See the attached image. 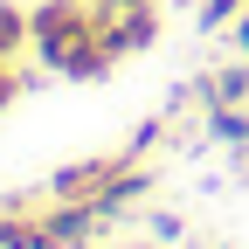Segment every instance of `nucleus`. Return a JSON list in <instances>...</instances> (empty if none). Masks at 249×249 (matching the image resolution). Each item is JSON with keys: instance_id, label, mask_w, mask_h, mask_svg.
<instances>
[{"instance_id": "1", "label": "nucleus", "mask_w": 249, "mask_h": 249, "mask_svg": "<svg viewBox=\"0 0 249 249\" xmlns=\"http://www.w3.org/2000/svg\"><path fill=\"white\" fill-rule=\"evenodd\" d=\"M28 55L62 83H104L118 70V55L97 42L90 0H42V7H28Z\"/></svg>"}, {"instance_id": "2", "label": "nucleus", "mask_w": 249, "mask_h": 249, "mask_svg": "<svg viewBox=\"0 0 249 249\" xmlns=\"http://www.w3.org/2000/svg\"><path fill=\"white\" fill-rule=\"evenodd\" d=\"M90 21H97V42L124 62V55H145L160 42V7L152 0H90Z\"/></svg>"}, {"instance_id": "3", "label": "nucleus", "mask_w": 249, "mask_h": 249, "mask_svg": "<svg viewBox=\"0 0 249 249\" xmlns=\"http://www.w3.org/2000/svg\"><path fill=\"white\" fill-rule=\"evenodd\" d=\"M42 235H49V249H90L104 235V208L97 201H55L42 214Z\"/></svg>"}, {"instance_id": "4", "label": "nucleus", "mask_w": 249, "mask_h": 249, "mask_svg": "<svg viewBox=\"0 0 249 249\" xmlns=\"http://www.w3.org/2000/svg\"><path fill=\"white\" fill-rule=\"evenodd\" d=\"M118 173V152H90V160H70L49 173V201H97V187Z\"/></svg>"}, {"instance_id": "5", "label": "nucleus", "mask_w": 249, "mask_h": 249, "mask_svg": "<svg viewBox=\"0 0 249 249\" xmlns=\"http://www.w3.org/2000/svg\"><path fill=\"white\" fill-rule=\"evenodd\" d=\"M145 187H152V173L139 166V160H118V173L97 187V208H104V222H118V214H132L139 201H145Z\"/></svg>"}, {"instance_id": "6", "label": "nucleus", "mask_w": 249, "mask_h": 249, "mask_svg": "<svg viewBox=\"0 0 249 249\" xmlns=\"http://www.w3.org/2000/svg\"><path fill=\"white\" fill-rule=\"evenodd\" d=\"M194 83H201V104H249V55L222 62V70H208Z\"/></svg>"}, {"instance_id": "7", "label": "nucleus", "mask_w": 249, "mask_h": 249, "mask_svg": "<svg viewBox=\"0 0 249 249\" xmlns=\"http://www.w3.org/2000/svg\"><path fill=\"white\" fill-rule=\"evenodd\" d=\"M201 124H208V139H214V145L249 152V104H201Z\"/></svg>"}, {"instance_id": "8", "label": "nucleus", "mask_w": 249, "mask_h": 249, "mask_svg": "<svg viewBox=\"0 0 249 249\" xmlns=\"http://www.w3.org/2000/svg\"><path fill=\"white\" fill-rule=\"evenodd\" d=\"M28 55V7L0 0V62H21Z\"/></svg>"}, {"instance_id": "9", "label": "nucleus", "mask_w": 249, "mask_h": 249, "mask_svg": "<svg viewBox=\"0 0 249 249\" xmlns=\"http://www.w3.org/2000/svg\"><path fill=\"white\" fill-rule=\"evenodd\" d=\"M0 249H49V235H42V222H28V214L0 208Z\"/></svg>"}, {"instance_id": "10", "label": "nucleus", "mask_w": 249, "mask_h": 249, "mask_svg": "<svg viewBox=\"0 0 249 249\" xmlns=\"http://www.w3.org/2000/svg\"><path fill=\"white\" fill-rule=\"evenodd\" d=\"M242 7H249V0H194V28H201V35H222Z\"/></svg>"}, {"instance_id": "11", "label": "nucleus", "mask_w": 249, "mask_h": 249, "mask_svg": "<svg viewBox=\"0 0 249 249\" xmlns=\"http://www.w3.org/2000/svg\"><path fill=\"white\" fill-rule=\"evenodd\" d=\"M160 132H166V118H139V124H132V139H124V152H118V160H145V152L160 145Z\"/></svg>"}, {"instance_id": "12", "label": "nucleus", "mask_w": 249, "mask_h": 249, "mask_svg": "<svg viewBox=\"0 0 249 249\" xmlns=\"http://www.w3.org/2000/svg\"><path fill=\"white\" fill-rule=\"evenodd\" d=\"M145 229H152V242H180V235H187V222H180L173 208H152V214H145Z\"/></svg>"}, {"instance_id": "13", "label": "nucleus", "mask_w": 249, "mask_h": 249, "mask_svg": "<svg viewBox=\"0 0 249 249\" xmlns=\"http://www.w3.org/2000/svg\"><path fill=\"white\" fill-rule=\"evenodd\" d=\"M21 90H28V76L14 70V62H0V111H7V104L21 97Z\"/></svg>"}, {"instance_id": "14", "label": "nucleus", "mask_w": 249, "mask_h": 249, "mask_svg": "<svg viewBox=\"0 0 249 249\" xmlns=\"http://www.w3.org/2000/svg\"><path fill=\"white\" fill-rule=\"evenodd\" d=\"M235 55H249V7L235 14Z\"/></svg>"}, {"instance_id": "15", "label": "nucleus", "mask_w": 249, "mask_h": 249, "mask_svg": "<svg viewBox=\"0 0 249 249\" xmlns=\"http://www.w3.org/2000/svg\"><path fill=\"white\" fill-rule=\"evenodd\" d=\"M214 249H229V242H214Z\"/></svg>"}]
</instances>
